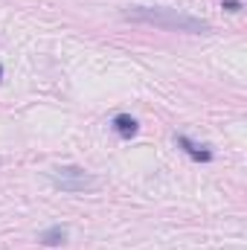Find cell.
<instances>
[{"instance_id": "cell-1", "label": "cell", "mask_w": 247, "mask_h": 250, "mask_svg": "<svg viewBox=\"0 0 247 250\" xmlns=\"http://www.w3.org/2000/svg\"><path fill=\"white\" fill-rule=\"evenodd\" d=\"M125 21H134V23H148V26H157V29H169V32H189V35H209L212 26L209 21L204 18H195V15H186L181 9H172V6H125L123 9Z\"/></svg>"}, {"instance_id": "cell-2", "label": "cell", "mask_w": 247, "mask_h": 250, "mask_svg": "<svg viewBox=\"0 0 247 250\" xmlns=\"http://www.w3.org/2000/svg\"><path fill=\"white\" fill-rule=\"evenodd\" d=\"M50 184L62 192H70V195H82V192H93L99 187V178L82 166H56L50 169Z\"/></svg>"}, {"instance_id": "cell-3", "label": "cell", "mask_w": 247, "mask_h": 250, "mask_svg": "<svg viewBox=\"0 0 247 250\" xmlns=\"http://www.w3.org/2000/svg\"><path fill=\"white\" fill-rule=\"evenodd\" d=\"M175 140H178V146L184 148V151L189 154V157H192V160H198V163H209V160H212V151H209V146H201V143L189 140L186 134H178Z\"/></svg>"}, {"instance_id": "cell-4", "label": "cell", "mask_w": 247, "mask_h": 250, "mask_svg": "<svg viewBox=\"0 0 247 250\" xmlns=\"http://www.w3.org/2000/svg\"><path fill=\"white\" fill-rule=\"evenodd\" d=\"M67 227H62V224H56V227H47V230H41L38 233V242L41 245H47V248H59V245H64L67 242Z\"/></svg>"}, {"instance_id": "cell-5", "label": "cell", "mask_w": 247, "mask_h": 250, "mask_svg": "<svg viewBox=\"0 0 247 250\" xmlns=\"http://www.w3.org/2000/svg\"><path fill=\"white\" fill-rule=\"evenodd\" d=\"M111 125H114V131H117L123 140H131V137L140 131V123H137L131 114H120V117H114V123Z\"/></svg>"}, {"instance_id": "cell-6", "label": "cell", "mask_w": 247, "mask_h": 250, "mask_svg": "<svg viewBox=\"0 0 247 250\" xmlns=\"http://www.w3.org/2000/svg\"><path fill=\"white\" fill-rule=\"evenodd\" d=\"M221 6H224L227 12H242V3H239V0H224Z\"/></svg>"}, {"instance_id": "cell-7", "label": "cell", "mask_w": 247, "mask_h": 250, "mask_svg": "<svg viewBox=\"0 0 247 250\" xmlns=\"http://www.w3.org/2000/svg\"><path fill=\"white\" fill-rule=\"evenodd\" d=\"M0 76H3V67H0Z\"/></svg>"}]
</instances>
